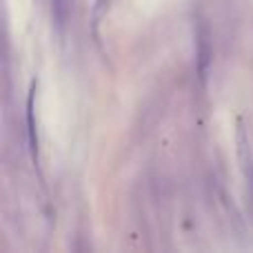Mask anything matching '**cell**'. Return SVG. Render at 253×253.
Segmentation results:
<instances>
[{
    "label": "cell",
    "mask_w": 253,
    "mask_h": 253,
    "mask_svg": "<svg viewBox=\"0 0 253 253\" xmlns=\"http://www.w3.org/2000/svg\"><path fill=\"white\" fill-rule=\"evenodd\" d=\"M36 91L38 83H31L29 93H27V140H29V151L34 162L38 165V123H36Z\"/></svg>",
    "instance_id": "3957f363"
},
{
    "label": "cell",
    "mask_w": 253,
    "mask_h": 253,
    "mask_svg": "<svg viewBox=\"0 0 253 253\" xmlns=\"http://www.w3.org/2000/svg\"><path fill=\"white\" fill-rule=\"evenodd\" d=\"M109 4H111V0H93V7H91V31H93V38H98V27H100L102 18L107 16V11H109Z\"/></svg>",
    "instance_id": "5b68a950"
},
{
    "label": "cell",
    "mask_w": 253,
    "mask_h": 253,
    "mask_svg": "<svg viewBox=\"0 0 253 253\" xmlns=\"http://www.w3.org/2000/svg\"><path fill=\"white\" fill-rule=\"evenodd\" d=\"M211 56H213V47H211V29L207 25V20H198L196 25V71H198V80L205 87L207 84V76H209V67H211Z\"/></svg>",
    "instance_id": "6da1fadb"
},
{
    "label": "cell",
    "mask_w": 253,
    "mask_h": 253,
    "mask_svg": "<svg viewBox=\"0 0 253 253\" xmlns=\"http://www.w3.org/2000/svg\"><path fill=\"white\" fill-rule=\"evenodd\" d=\"M236 149H238V160H240L242 178H245V184H247V196H249L251 202H253V149H251L249 133H247L245 123H242V120H238Z\"/></svg>",
    "instance_id": "7a4b0ae2"
},
{
    "label": "cell",
    "mask_w": 253,
    "mask_h": 253,
    "mask_svg": "<svg viewBox=\"0 0 253 253\" xmlns=\"http://www.w3.org/2000/svg\"><path fill=\"white\" fill-rule=\"evenodd\" d=\"M51 4V16H53V22H56L58 31H65V25H67V18H69V4L67 0H49Z\"/></svg>",
    "instance_id": "277c9868"
}]
</instances>
